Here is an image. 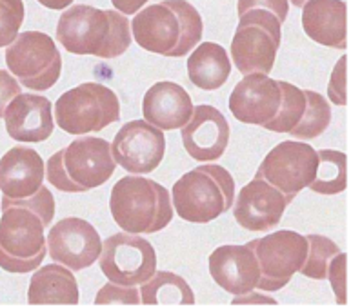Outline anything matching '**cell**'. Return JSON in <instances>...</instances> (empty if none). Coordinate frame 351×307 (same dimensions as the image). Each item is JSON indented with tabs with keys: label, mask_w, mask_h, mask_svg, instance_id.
<instances>
[{
	"label": "cell",
	"mask_w": 351,
	"mask_h": 307,
	"mask_svg": "<svg viewBox=\"0 0 351 307\" xmlns=\"http://www.w3.org/2000/svg\"><path fill=\"white\" fill-rule=\"evenodd\" d=\"M0 209V267L19 275L40 267L47 251L44 230L55 217L51 191L43 186L27 198L2 197Z\"/></svg>",
	"instance_id": "1"
},
{
	"label": "cell",
	"mask_w": 351,
	"mask_h": 307,
	"mask_svg": "<svg viewBox=\"0 0 351 307\" xmlns=\"http://www.w3.org/2000/svg\"><path fill=\"white\" fill-rule=\"evenodd\" d=\"M231 58L242 75L271 73L288 19L289 0H239Z\"/></svg>",
	"instance_id": "2"
},
{
	"label": "cell",
	"mask_w": 351,
	"mask_h": 307,
	"mask_svg": "<svg viewBox=\"0 0 351 307\" xmlns=\"http://www.w3.org/2000/svg\"><path fill=\"white\" fill-rule=\"evenodd\" d=\"M132 33L142 49L180 58L200 44L204 22L188 0H162L135 13Z\"/></svg>",
	"instance_id": "3"
},
{
	"label": "cell",
	"mask_w": 351,
	"mask_h": 307,
	"mask_svg": "<svg viewBox=\"0 0 351 307\" xmlns=\"http://www.w3.org/2000/svg\"><path fill=\"white\" fill-rule=\"evenodd\" d=\"M57 38L66 51L111 60L128 51L132 24L126 15L115 10L77 4L58 19Z\"/></svg>",
	"instance_id": "4"
},
{
	"label": "cell",
	"mask_w": 351,
	"mask_h": 307,
	"mask_svg": "<svg viewBox=\"0 0 351 307\" xmlns=\"http://www.w3.org/2000/svg\"><path fill=\"white\" fill-rule=\"evenodd\" d=\"M111 217L124 233H158L173 219V204L162 184L141 175L121 178L110 197Z\"/></svg>",
	"instance_id": "5"
},
{
	"label": "cell",
	"mask_w": 351,
	"mask_h": 307,
	"mask_svg": "<svg viewBox=\"0 0 351 307\" xmlns=\"http://www.w3.org/2000/svg\"><path fill=\"white\" fill-rule=\"evenodd\" d=\"M115 167L110 142L84 136L51 155L46 164V177L60 191L84 193L108 182Z\"/></svg>",
	"instance_id": "6"
},
{
	"label": "cell",
	"mask_w": 351,
	"mask_h": 307,
	"mask_svg": "<svg viewBox=\"0 0 351 307\" xmlns=\"http://www.w3.org/2000/svg\"><path fill=\"white\" fill-rule=\"evenodd\" d=\"M235 180L228 169L204 164L178 178L171 191V204L186 222L208 224L233 208Z\"/></svg>",
	"instance_id": "7"
},
{
	"label": "cell",
	"mask_w": 351,
	"mask_h": 307,
	"mask_svg": "<svg viewBox=\"0 0 351 307\" xmlns=\"http://www.w3.org/2000/svg\"><path fill=\"white\" fill-rule=\"evenodd\" d=\"M119 119V97L104 84H80L60 95L55 102V120L58 127L69 135L97 133Z\"/></svg>",
	"instance_id": "8"
},
{
	"label": "cell",
	"mask_w": 351,
	"mask_h": 307,
	"mask_svg": "<svg viewBox=\"0 0 351 307\" xmlns=\"http://www.w3.org/2000/svg\"><path fill=\"white\" fill-rule=\"evenodd\" d=\"M5 64L21 86L33 91L51 89L60 78L62 57L46 33L24 32L5 49Z\"/></svg>",
	"instance_id": "9"
},
{
	"label": "cell",
	"mask_w": 351,
	"mask_h": 307,
	"mask_svg": "<svg viewBox=\"0 0 351 307\" xmlns=\"http://www.w3.org/2000/svg\"><path fill=\"white\" fill-rule=\"evenodd\" d=\"M250 247L258 262L257 287L261 291H278L299 273L308 255V240L297 231L280 230L263 238L252 240Z\"/></svg>",
	"instance_id": "10"
},
{
	"label": "cell",
	"mask_w": 351,
	"mask_h": 307,
	"mask_svg": "<svg viewBox=\"0 0 351 307\" xmlns=\"http://www.w3.org/2000/svg\"><path fill=\"white\" fill-rule=\"evenodd\" d=\"M100 271L119 286H141L157 271V253L146 238L132 233L111 234L102 242Z\"/></svg>",
	"instance_id": "11"
},
{
	"label": "cell",
	"mask_w": 351,
	"mask_h": 307,
	"mask_svg": "<svg viewBox=\"0 0 351 307\" xmlns=\"http://www.w3.org/2000/svg\"><path fill=\"white\" fill-rule=\"evenodd\" d=\"M319 155L306 142L284 140L267 153L255 178H263L293 202L302 189L313 182Z\"/></svg>",
	"instance_id": "12"
},
{
	"label": "cell",
	"mask_w": 351,
	"mask_h": 307,
	"mask_svg": "<svg viewBox=\"0 0 351 307\" xmlns=\"http://www.w3.org/2000/svg\"><path fill=\"white\" fill-rule=\"evenodd\" d=\"M166 153L164 131L146 120H132L121 127L111 144L117 166L132 175H149L160 166Z\"/></svg>",
	"instance_id": "13"
},
{
	"label": "cell",
	"mask_w": 351,
	"mask_h": 307,
	"mask_svg": "<svg viewBox=\"0 0 351 307\" xmlns=\"http://www.w3.org/2000/svg\"><path fill=\"white\" fill-rule=\"evenodd\" d=\"M53 262L71 271H82L99 260L102 240L88 220L68 217L51 228L46 238Z\"/></svg>",
	"instance_id": "14"
},
{
	"label": "cell",
	"mask_w": 351,
	"mask_h": 307,
	"mask_svg": "<svg viewBox=\"0 0 351 307\" xmlns=\"http://www.w3.org/2000/svg\"><path fill=\"white\" fill-rule=\"evenodd\" d=\"M280 80L263 73L244 75L230 95V111L242 124L266 127L280 111Z\"/></svg>",
	"instance_id": "15"
},
{
	"label": "cell",
	"mask_w": 351,
	"mask_h": 307,
	"mask_svg": "<svg viewBox=\"0 0 351 307\" xmlns=\"http://www.w3.org/2000/svg\"><path fill=\"white\" fill-rule=\"evenodd\" d=\"M233 204L237 224L253 233H267L277 228L291 202L271 184L263 178H253L241 189Z\"/></svg>",
	"instance_id": "16"
},
{
	"label": "cell",
	"mask_w": 351,
	"mask_h": 307,
	"mask_svg": "<svg viewBox=\"0 0 351 307\" xmlns=\"http://www.w3.org/2000/svg\"><path fill=\"white\" fill-rule=\"evenodd\" d=\"M180 135L184 149L193 160H219L230 142V124L217 108L200 104L193 108V115Z\"/></svg>",
	"instance_id": "17"
},
{
	"label": "cell",
	"mask_w": 351,
	"mask_h": 307,
	"mask_svg": "<svg viewBox=\"0 0 351 307\" xmlns=\"http://www.w3.org/2000/svg\"><path fill=\"white\" fill-rule=\"evenodd\" d=\"M210 275L217 286L235 297L257 289L258 262L250 245H220L210 255Z\"/></svg>",
	"instance_id": "18"
},
{
	"label": "cell",
	"mask_w": 351,
	"mask_h": 307,
	"mask_svg": "<svg viewBox=\"0 0 351 307\" xmlns=\"http://www.w3.org/2000/svg\"><path fill=\"white\" fill-rule=\"evenodd\" d=\"M4 122L13 140L24 144L47 140L55 130L51 100L33 93L16 95L5 108Z\"/></svg>",
	"instance_id": "19"
},
{
	"label": "cell",
	"mask_w": 351,
	"mask_h": 307,
	"mask_svg": "<svg viewBox=\"0 0 351 307\" xmlns=\"http://www.w3.org/2000/svg\"><path fill=\"white\" fill-rule=\"evenodd\" d=\"M144 120L160 131L182 130L193 115V102L182 86L164 80L153 84L142 100Z\"/></svg>",
	"instance_id": "20"
},
{
	"label": "cell",
	"mask_w": 351,
	"mask_h": 307,
	"mask_svg": "<svg viewBox=\"0 0 351 307\" xmlns=\"http://www.w3.org/2000/svg\"><path fill=\"white\" fill-rule=\"evenodd\" d=\"M44 160L35 149L16 146L0 158V191L10 198H27L44 184Z\"/></svg>",
	"instance_id": "21"
},
{
	"label": "cell",
	"mask_w": 351,
	"mask_h": 307,
	"mask_svg": "<svg viewBox=\"0 0 351 307\" xmlns=\"http://www.w3.org/2000/svg\"><path fill=\"white\" fill-rule=\"evenodd\" d=\"M302 27L320 46L346 49L348 5L344 0H308L302 5Z\"/></svg>",
	"instance_id": "22"
},
{
	"label": "cell",
	"mask_w": 351,
	"mask_h": 307,
	"mask_svg": "<svg viewBox=\"0 0 351 307\" xmlns=\"http://www.w3.org/2000/svg\"><path fill=\"white\" fill-rule=\"evenodd\" d=\"M79 300L77 278L62 264L44 266L32 276L29 291H27V302L32 306H43V304L77 306Z\"/></svg>",
	"instance_id": "23"
},
{
	"label": "cell",
	"mask_w": 351,
	"mask_h": 307,
	"mask_svg": "<svg viewBox=\"0 0 351 307\" xmlns=\"http://www.w3.org/2000/svg\"><path fill=\"white\" fill-rule=\"evenodd\" d=\"M231 73V60L215 42H200L188 58V77L199 89L215 91L222 88Z\"/></svg>",
	"instance_id": "24"
},
{
	"label": "cell",
	"mask_w": 351,
	"mask_h": 307,
	"mask_svg": "<svg viewBox=\"0 0 351 307\" xmlns=\"http://www.w3.org/2000/svg\"><path fill=\"white\" fill-rule=\"evenodd\" d=\"M141 302L146 306H193L195 295L182 276L171 271H155L141 284Z\"/></svg>",
	"instance_id": "25"
},
{
	"label": "cell",
	"mask_w": 351,
	"mask_h": 307,
	"mask_svg": "<svg viewBox=\"0 0 351 307\" xmlns=\"http://www.w3.org/2000/svg\"><path fill=\"white\" fill-rule=\"evenodd\" d=\"M319 164L315 171L313 182L309 184L311 191L319 195H339L348 188V156L335 149L317 151Z\"/></svg>",
	"instance_id": "26"
},
{
	"label": "cell",
	"mask_w": 351,
	"mask_h": 307,
	"mask_svg": "<svg viewBox=\"0 0 351 307\" xmlns=\"http://www.w3.org/2000/svg\"><path fill=\"white\" fill-rule=\"evenodd\" d=\"M331 122V108L322 95L306 89V110L300 122L295 125L289 135L299 140H311L317 138L328 130Z\"/></svg>",
	"instance_id": "27"
},
{
	"label": "cell",
	"mask_w": 351,
	"mask_h": 307,
	"mask_svg": "<svg viewBox=\"0 0 351 307\" xmlns=\"http://www.w3.org/2000/svg\"><path fill=\"white\" fill-rule=\"evenodd\" d=\"M282 88V104L278 115L264 127L273 133H289L295 130V125L299 124L306 110V91L297 88L293 84L280 80Z\"/></svg>",
	"instance_id": "28"
},
{
	"label": "cell",
	"mask_w": 351,
	"mask_h": 307,
	"mask_svg": "<svg viewBox=\"0 0 351 307\" xmlns=\"http://www.w3.org/2000/svg\"><path fill=\"white\" fill-rule=\"evenodd\" d=\"M306 240H308V255L299 273L313 280H324L328 278L330 260L337 253H341V247L322 234H308Z\"/></svg>",
	"instance_id": "29"
},
{
	"label": "cell",
	"mask_w": 351,
	"mask_h": 307,
	"mask_svg": "<svg viewBox=\"0 0 351 307\" xmlns=\"http://www.w3.org/2000/svg\"><path fill=\"white\" fill-rule=\"evenodd\" d=\"M24 22L22 0H0V47L15 40Z\"/></svg>",
	"instance_id": "30"
},
{
	"label": "cell",
	"mask_w": 351,
	"mask_h": 307,
	"mask_svg": "<svg viewBox=\"0 0 351 307\" xmlns=\"http://www.w3.org/2000/svg\"><path fill=\"white\" fill-rule=\"evenodd\" d=\"M97 306H104V304H124V306H136L141 304V295L135 286H119V284H106L99 291L95 298Z\"/></svg>",
	"instance_id": "31"
},
{
	"label": "cell",
	"mask_w": 351,
	"mask_h": 307,
	"mask_svg": "<svg viewBox=\"0 0 351 307\" xmlns=\"http://www.w3.org/2000/svg\"><path fill=\"white\" fill-rule=\"evenodd\" d=\"M346 267L348 256L342 251L331 258L330 266H328V278H330L331 287L337 295V302L341 306L346 304Z\"/></svg>",
	"instance_id": "32"
},
{
	"label": "cell",
	"mask_w": 351,
	"mask_h": 307,
	"mask_svg": "<svg viewBox=\"0 0 351 307\" xmlns=\"http://www.w3.org/2000/svg\"><path fill=\"white\" fill-rule=\"evenodd\" d=\"M346 58L348 57H342L339 60L333 69V75H331L330 88H328L331 102H335L337 106L346 104Z\"/></svg>",
	"instance_id": "33"
},
{
	"label": "cell",
	"mask_w": 351,
	"mask_h": 307,
	"mask_svg": "<svg viewBox=\"0 0 351 307\" xmlns=\"http://www.w3.org/2000/svg\"><path fill=\"white\" fill-rule=\"evenodd\" d=\"M22 93V88L19 80L4 69H0V116H4V111L11 100L15 99L16 95Z\"/></svg>",
	"instance_id": "34"
},
{
	"label": "cell",
	"mask_w": 351,
	"mask_h": 307,
	"mask_svg": "<svg viewBox=\"0 0 351 307\" xmlns=\"http://www.w3.org/2000/svg\"><path fill=\"white\" fill-rule=\"evenodd\" d=\"M115 10L122 15H135L149 2V0H111Z\"/></svg>",
	"instance_id": "35"
},
{
	"label": "cell",
	"mask_w": 351,
	"mask_h": 307,
	"mask_svg": "<svg viewBox=\"0 0 351 307\" xmlns=\"http://www.w3.org/2000/svg\"><path fill=\"white\" fill-rule=\"evenodd\" d=\"M38 4H43L47 10H64L73 4V0H38Z\"/></svg>",
	"instance_id": "36"
},
{
	"label": "cell",
	"mask_w": 351,
	"mask_h": 307,
	"mask_svg": "<svg viewBox=\"0 0 351 307\" xmlns=\"http://www.w3.org/2000/svg\"><path fill=\"white\" fill-rule=\"evenodd\" d=\"M306 2H308V0H291V4H293L295 8H302Z\"/></svg>",
	"instance_id": "37"
}]
</instances>
